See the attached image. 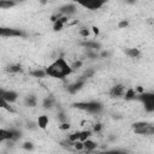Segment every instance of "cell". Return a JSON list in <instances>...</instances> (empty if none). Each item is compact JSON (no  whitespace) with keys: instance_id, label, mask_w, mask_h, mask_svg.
I'll return each instance as SVG.
<instances>
[{"instance_id":"obj_5","label":"cell","mask_w":154,"mask_h":154,"mask_svg":"<svg viewBox=\"0 0 154 154\" xmlns=\"http://www.w3.org/2000/svg\"><path fill=\"white\" fill-rule=\"evenodd\" d=\"M18 137H20V134H19L18 131H16V130H6V129H0V142L17 140Z\"/></svg>"},{"instance_id":"obj_18","label":"cell","mask_w":154,"mask_h":154,"mask_svg":"<svg viewBox=\"0 0 154 154\" xmlns=\"http://www.w3.org/2000/svg\"><path fill=\"white\" fill-rule=\"evenodd\" d=\"M16 5L14 1H10V0H0V8L2 10H7V8H11Z\"/></svg>"},{"instance_id":"obj_24","label":"cell","mask_w":154,"mask_h":154,"mask_svg":"<svg viewBox=\"0 0 154 154\" xmlns=\"http://www.w3.org/2000/svg\"><path fill=\"white\" fill-rule=\"evenodd\" d=\"M6 70H7L8 72H11V73H17V72H19V71L22 70V67H20V65H18V64H13V65H10Z\"/></svg>"},{"instance_id":"obj_33","label":"cell","mask_w":154,"mask_h":154,"mask_svg":"<svg viewBox=\"0 0 154 154\" xmlns=\"http://www.w3.org/2000/svg\"><path fill=\"white\" fill-rule=\"evenodd\" d=\"M128 25H129V22H128V20H125V19H124V20H120V22H119V24H118L119 29H124V28H126Z\"/></svg>"},{"instance_id":"obj_13","label":"cell","mask_w":154,"mask_h":154,"mask_svg":"<svg viewBox=\"0 0 154 154\" xmlns=\"http://www.w3.org/2000/svg\"><path fill=\"white\" fill-rule=\"evenodd\" d=\"M83 85H84V79H79L78 82H76V83H73L72 85L69 87V91L72 93V94H75V93L78 91Z\"/></svg>"},{"instance_id":"obj_23","label":"cell","mask_w":154,"mask_h":154,"mask_svg":"<svg viewBox=\"0 0 154 154\" xmlns=\"http://www.w3.org/2000/svg\"><path fill=\"white\" fill-rule=\"evenodd\" d=\"M0 108H4V109H6V111H8V112H14V109L8 105V102H6L2 97H0Z\"/></svg>"},{"instance_id":"obj_21","label":"cell","mask_w":154,"mask_h":154,"mask_svg":"<svg viewBox=\"0 0 154 154\" xmlns=\"http://www.w3.org/2000/svg\"><path fill=\"white\" fill-rule=\"evenodd\" d=\"M54 105V100L52 97H45L43 101H42V106L45 108H52Z\"/></svg>"},{"instance_id":"obj_20","label":"cell","mask_w":154,"mask_h":154,"mask_svg":"<svg viewBox=\"0 0 154 154\" xmlns=\"http://www.w3.org/2000/svg\"><path fill=\"white\" fill-rule=\"evenodd\" d=\"M83 46L87 47V48H90V49H99V48H100V43H97V42H95V41H88V42H84Z\"/></svg>"},{"instance_id":"obj_19","label":"cell","mask_w":154,"mask_h":154,"mask_svg":"<svg viewBox=\"0 0 154 154\" xmlns=\"http://www.w3.org/2000/svg\"><path fill=\"white\" fill-rule=\"evenodd\" d=\"M79 140V131H75V132H72V134H70L69 136H67V141L70 142V143H75L76 141H78Z\"/></svg>"},{"instance_id":"obj_9","label":"cell","mask_w":154,"mask_h":154,"mask_svg":"<svg viewBox=\"0 0 154 154\" xmlns=\"http://www.w3.org/2000/svg\"><path fill=\"white\" fill-rule=\"evenodd\" d=\"M125 93V87L123 84H116L113 87H111L109 89V95L112 97H119V96H123Z\"/></svg>"},{"instance_id":"obj_30","label":"cell","mask_w":154,"mask_h":154,"mask_svg":"<svg viewBox=\"0 0 154 154\" xmlns=\"http://www.w3.org/2000/svg\"><path fill=\"white\" fill-rule=\"evenodd\" d=\"M58 128H59L60 130L65 131V130H69V129L71 128V125H70V123H66V122H65V123H61V124H60Z\"/></svg>"},{"instance_id":"obj_28","label":"cell","mask_w":154,"mask_h":154,"mask_svg":"<svg viewBox=\"0 0 154 154\" xmlns=\"http://www.w3.org/2000/svg\"><path fill=\"white\" fill-rule=\"evenodd\" d=\"M102 130V124L100 123H95L93 125V129H91V132H100Z\"/></svg>"},{"instance_id":"obj_16","label":"cell","mask_w":154,"mask_h":154,"mask_svg":"<svg viewBox=\"0 0 154 154\" xmlns=\"http://www.w3.org/2000/svg\"><path fill=\"white\" fill-rule=\"evenodd\" d=\"M91 130H82V131H79V140L78 141H81V142H84V141H87L88 138H90V136H91Z\"/></svg>"},{"instance_id":"obj_22","label":"cell","mask_w":154,"mask_h":154,"mask_svg":"<svg viewBox=\"0 0 154 154\" xmlns=\"http://www.w3.org/2000/svg\"><path fill=\"white\" fill-rule=\"evenodd\" d=\"M30 75L32 77H36V78H42V77H46V71L45 70H35V71H31Z\"/></svg>"},{"instance_id":"obj_34","label":"cell","mask_w":154,"mask_h":154,"mask_svg":"<svg viewBox=\"0 0 154 154\" xmlns=\"http://www.w3.org/2000/svg\"><path fill=\"white\" fill-rule=\"evenodd\" d=\"M91 29H93V32H94L95 35H99V28H96V26H93Z\"/></svg>"},{"instance_id":"obj_26","label":"cell","mask_w":154,"mask_h":154,"mask_svg":"<svg viewBox=\"0 0 154 154\" xmlns=\"http://www.w3.org/2000/svg\"><path fill=\"white\" fill-rule=\"evenodd\" d=\"M63 28H64V24H63L59 19L53 23V30H54V31H60Z\"/></svg>"},{"instance_id":"obj_17","label":"cell","mask_w":154,"mask_h":154,"mask_svg":"<svg viewBox=\"0 0 154 154\" xmlns=\"http://www.w3.org/2000/svg\"><path fill=\"white\" fill-rule=\"evenodd\" d=\"M136 93H135V90H134V88H128L126 90H125V93H124V97H125V100H132V99H135L136 97Z\"/></svg>"},{"instance_id":"obj_29","label":"cell","mask_w":154,"mask_h":154,"mask_svg":"<svg viewBox=\"0 0 154 154\" xmlns=\"http://www.w3.org/2000/svg\"><path fill=\"white\" fill-rule=\"evenodd\" d=\"M22 147H23V149H25V150H32V149H34V144H32L31 142H24Z\"/></svg>"},{"instance_id":"obj_4","label":"cell","mask_w":154,"mask_h":154,"mask_svg":"<svg viewBox=\"0 0 154 154\" xmlns=\"http://www.w3.org/2000/svg\"><path fill=\"white\" fill-rule=\"evenodd\" d=\"M138 96V100H141L144 105V108L148 112H153L154 111V94L153 93H142Z\"/></svg>"},{"instance_id":"obj_8","label":"cell","mask_w":154,"mask_h":154,"mask_svg":"<svg viewBox=\"0 0 154 154\" xmlns=\"http://www.w3.org/2000/svg\"><path fill=\"white\" fill-rule=\"evenodd\" d=\"M78 5L82 6V7H84V8H88V10L94 11V10L101 8L105 5V2H102V1H87V2H78Z\"/></svg>"},{"instance_id":"obj_27","label":"cell","mask_w":154,"mask_h":154,"mask_svg":"<svg viewBox=\"0 0 154 154\" xmlns=\"http://www.w3.org/2000/svg\"><path fill=\"white\" fill-rule=\"evenodd\" d=\"M73 148H75L76 150H84L83 142H81V141H76V142L73 143Z\"/></svg>"},{"instance_id":"obj_3","label":"cell","mask_w":154,"mask_h":154,"mask_svg":"<svg viewBox=\"0 0 154 154\" xmlns=\"http://www.w3.org/2000/svg\"><path fill=\"white\" fill-rule=\"evenodd\" d=\"M75 107L82 111H85L88 113H99L102 109V105L95 101H89V102H77L75 103Z\"/></svg>"},{"instance_id":"obj_31","label":"cell","mask_w":154,"mask_h":154,"mask_svg":"<svg viewBox=\"0 0 154 154\" xmlns=\"http://www.w3.org/2000/svg\"><path fill=\"white\" fill-rule=\"evenodd\" d=\"M99 154H125V153L122 152V150H116V149H113V150H106V152H102V153H99Z\"/></svg>"},{"instance_id":"obj_12","label":"cell","mask_w":154,"mask_h":154,"mask_svg":"<svg viewBox=\"0 0 154 154\" xmlns=\"http://www.w3.org/2000/svg\"><path fill=\"white\" fill-rule=\"evenodd\" d=\"M83 146H84V149H85L87 152H93L94 149L97 148V143L94 142V141L90 140V138H88L87 141H84V142H83Z\"/></svg>"},{"instance_id":"obj_6","label":"cell","mask_w":154,"mask_h":154,"mask_svg":"<svg viewBox=\"0 0 154 154\" xmlns=\"http://www.w3.org/2000/svg\"><path fill=\"white\" fill-rule=\"evenodd\" d=\"M0 97H2L6 102L12 103L18 99V94L13 90H5V89L0 88Z\"/></svg>"},{"instance_id":"obj_15","label":"cell","mask_w":154,"mask_h":154,"mask_svg":"<svg viewBox=\"0 0 154 154\" xmlns=\"http://www.w3.org/2000/svg\"><path fill=\"white\" fill-rule=\"evenodd\" d=\"M24 103H25V106H28V107H35L36 103H37V99H36L34 95H29V96L25 97Z\"/></svg>"},{"instance_id":"obj_11","label":"cell","mask_w":154,"mask_h":154,"mask_svg":"<svg viewBox=\"0 0 154 154\" xmlns=\"http://www.w3.org/2000/svg\"><path fill=\"white\" fill-rule=\"evenodd\" d=\"M48 123H49V119H48V116H46V114H41V116H38V118H37V126L40 128V129H42V130H46L47 129V126H48Z\"/></svg>"},{"instance_id":"obj_1","label":"cell","mask_w":154,"mask_h":154,"mask_svg":"<svg viewBox=\"0 0 154 154\" xmlns=\"http://www.w3.org/2000/svg\"><path fill=\"white\" fill-rule=\"evenodd\" d=\"M46 75L53 78L58 79H64L65 77L70 76L72 73V70L70 67V64L65 60L64 57H59L55 60H53L52 64H49L46 69Z\"/></svg>"},{"instance_id":"obj_25","label":"cell","mask_w":154,"mask_h":154,"mask_svg":"<svg viewBox=\"0 0 154 154\" xmlns=\"http://www.w3.org/2000/svg\"><path fill=\"white\" fill-rule=\"evenodd\" d=\"M82 65H83V61H82V60H75L72 64H70V67H71V70H72V72H73V71L78 70V69H81Z\"/></svg>"},{"instance_id":"obj_35","label":"cell","mask_w":154,"mask_h":154,"mask_svg":"<svg viewBox=\"0 0 154 154\" xmlns=\"http://www.w3.org/2000/svg\"><path fill=\"white\" fill-rule=\"evenodd\" d=\"M108 54H109L108 52H102V53H101V57H107Z\"/></svg>"},{"instance_id":"obj_7","label":"cell","mask_w":154,"mask_h":154,"mask_svg":"<svg viewBox=\"0 0 154 154\" xmlns=\"http://www.w3.org/2000/svg\"><path fill=\"white\" fill-rule=\"evenodd\" d=\"M24 34L20 30L12 29V28H4L0 26V36L4 37H16V36H23Z\"/></svg>"},{"instance_id":"obj_10","label":"cell","mask_w":154,"mask_h":154,"mask_svg":"<svg viewBox=\"0 0 154 154\" xmlns=\"http://www.w3.org/2000/svg\"><path fill=\"white\" fill-rule=\"evenodd\" d=\"M76 11H77V7H76L75 4H67V5H65V6H63V7L60 8V14L69 17L70 14L75 13Z\"/></svg>"},{"instance_id":"obj_2","label":"cell","mask_w":154,"mask_h":154,"mask_svg":"<svg viewBox=\"0 0 154 154\" xmlns=\"http://www.w3.org/2000/svg\"><path fill=\"white\" fill-rule=\"evenodd\" d=\"M132 131L137 135L150 136L154 134V125L147 122H136L132 124Z\"/></svg>"},{"instance_id":"obj_14","label":"cell","mask_w":154,"mask_h":154,"mask_svg":"<svg viewBox=\"0 0 154 154\" xmlns=\"http://www.w3.org/2000/svg\"><path fill=\"white\" fill-rule=\"evenodd\" d=\"M125 54L129 58H138L141 55V51L138 48H128L125 49Z\"/></svg>"},{"instance_id":"obj_32","label":"cell","mask_w":154,"mask_h":154,"mask_svg":"<svg viewBox=\"0 0 154 154\" xmlns=\"http://www.w3.org/2000/svg\"><path fill=\"white\" fill-rule=\"evenodd\" d=\"M79 35L83 36V37H88V36H89V29H85V28L81 29V30H79Z\"/></svg>"}]
</instances>
